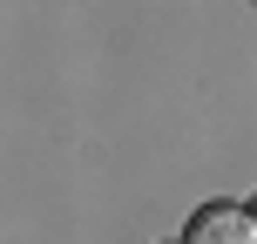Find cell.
I'll return each mask as SVG.
<instances>
[{
	"instance_id": "obj_1",
	"label": "cell",
	"mask_w": 257,
	"mask_h": 244,
	"mask_svg": "<svg viewBox=\"0 0 257 244\" xmlns=\"http://www.w3.org/2000/svg\"><path fill=\"white\" fill-rule=\"evenodd\" d=\"M183 244H257V224L244 204H203L183 224Z\"/></svg>"
},
{
	"instance_id": "obj_2",
	"label": "cell",
	"mask_w": 257,
	"mask_h": 244,
	"mask_svg": "<svg viewBox=\"0 0 257 244\" xmlns=\"http://www.w3.org/2000/svg\"><path fill=\"white\" fill-rule=\"evenodd\" d=\"M250 224H257V204H250Z\"/></svg>"
}]
</instances>
